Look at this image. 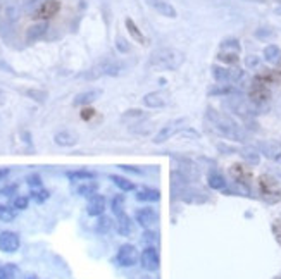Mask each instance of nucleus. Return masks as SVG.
<instances>
[{"instance_id": "f257e3e1", "label": "nucleus", "mask_w": 281, "mask_h": 279, "mask_svg": "<svg viewBox=\"0 0 281 279\" xmlns=\"http://www.w3.org/2000/svg\"><path fill=\"white\" fill-rule=\"evenodd\" d=\"M148 62H150L152 67H155L159 71H176L183 66L184 54L181 50H178V48L162 47L152 52Z\"/></svg>"}, {"instance_id": "f03ea898", "label": "nucleus", "mask_w": 281, "mask_h": 279, "mask_svg": "<svg viewBox=\"0 0 281 279\" xmlns=\"http://www.w3.org/2000/svg\"><path fill=\"white\" fill-rule=\"evenodd\" d=\"M207 117L212 123V128H214L219 135H223L224 138L233 140V141H243L245 140L243 129L240 128L230 116L214 111V109H207Z\"/></svg>"}, {"instance_id": "7ed1b4c3", "label": "nucleus", "mask_w": 281, "mask_h": 279, "mask_svg": "<svg viewBox=\"0 0 281 279\" xmlns=\"http://www.w3.org/2000/svg\"><path fill=\"white\" fill-rule=\"evenodd\" d=\"M259 184V192L262 200H266L267 204H278L281 200V188L278 184V181L269 174H262L257 181Z\"/></svg>"}, {"instance_id": "20e7f679", "label": "nucleus", "mask_w": 281, "mask_h": 279, "mask_svg": "<svg viewBox=\"0 0 281 279\" xmlns=\"http://www.w3.org/2000/svg\"><path fill=\"white\" fill-rule=\"evenodd\" d=\"M248 100L255 105L257 109H264L271 100V91H269L267 84L259 81V79H254L250 90H248Z\"/></svg>"}, {"instance_id": "39448f33", "label": "nucleus", "mask_w": 281, "mask_h": 279, "mask_svg": "<svg viewBox=\"0 0 281 279\" xmlns=\"http://www.w3.org/2000/svg\"><path fill=\"white\" fill-rule=\"evenodd\" d=\"M121 69H123L121 62H104V64H99V66L91 67L90 71L83 72L81 78L97 79L100 76H118L119 72H121Z\"/></svg>"}, {"instance_id": "423d86ee", "label": "nucleus", "mask_w": 281, "mask_h": 279, "mask_svg": "<svg viewBox=\"0 0 281 279\" xmlns=\"http://www.w3.org/2000/svg\"><path fill=\"white\" fill-rule=\"evenodd\" d=\"M140 260V253L133 245L124 243L118 250V264L121 267H133L136 262Z\"/></svg>"}, {"instance_id": "0eeeda50", "label": "nucleus", "mask_w": 281, "mask_h": 279, "mask_svg": "<svg viewBox=\"0 0 281 279\" xmlns=\"http://www.w3.org/2000/svg\"><path fill=\"white\" fill-rule=\"evenodd\" d=\"M184 123H186V119H176V121L167 123L166 126L160 128V131L154 136V143L160 145V143H164V141H167L169 138H172V136H174L176 133H178L179 129L183 128L181 124H184Z\"/></svg>"}, {"instance_id": "6e6552de", "label": "nucleus", "mask_w": 281, "mask_h": 279, "mask_svg": "<svg viewBox=\"0 0 281 279\" xmlns=\"http://www.w3.org/2000/svg\"><path fill=\"white\" fill-rule=\"evenodd\" d=\"M59 11H61V2H59V0H45V2H42V6L35 11L33 18L47 21V19H52L54 16H57Z\"/></svg>"}, {"instance_id": "1a4fd4ad", "label": "nucleus", "mask_w": 281, "mask_h": 279, "mask_svg": "<svg viewBox=\"0 0 281 279\" xmlns=\"http://www.w3.org/2000/svg\"><path fill=\"white\" fill-rule=\"evenodd\" d=\"M226 105L231 109L233 112H235V114H238L242 117H250L252 114H257V111H259V109L250 102V100L245 102L243 99H230L226 102Z\"/></svg>"}, {"instance_id": "9d476101", "label": "nucleus", "mask_w": 281, "mask_h": 279, "mask_svg": "<svg viewBox=\"0 0 281 279\" xmlns=\"http://www.w3.org/2000/svg\"><path fill=\"white\" fill-rule=\"evenodd\" d=\"M140 262H142V265L145 270L155 272L160 265V257H159L157 248H155V246H147V248L142 252V255H140Z\"/></svg>"}, {"instance_id": "9b49d317", "label": "nucleus", "mask_w": 281, "mask_h": 279, "mask_svg": "<svg viewBox=\"0 0 281 279\" xmlns=\"http://www.w3.org/2000/svg\"><path fill=\"white\" fill-rule=\"evenodd\" d=\"M212 76H214L216 81H219V83H235L243 76V71L214 66V67H212Z\"/></svg>"}, {"instance_id": "f8f14e48", "label": "nucleus", "mask_w": 281, "mask_h": 279, "mask_svg": "<svg viewBox=\"0 0 281 279\" xmlns=\"http://www.w3.org/2000/svg\"><path fill=\"white\" fill-rule=\"evenodd\" d=\"M19 245H21V241H19L18 233H14V231L0 233V250H2V252L14 253L19 250Z\"/></svg>"}, {"instance_id": "ddd939ff", "label": "nucleus", "mask_w": 281, "mask_h": 279, "mask_svg": "<svg viewBox=\"0 0 281 279\" xmlns=\"http://www.w3.org/2000/svg\"><path fill=\"white\" fill-rule=\"evenodd\" d=\"M135 219H136V222H138L140 226H142V228L150 229L152 226H154L155 222H157L159 216H157V212H155L154 209H150V207H143V209H138V210H136Z\"/></svg>"}, {"instance_id": "4468645a", "label": "nucleus", "mask_w": 281, "mask_h": 279, "mask_svg": "<svg viewBox=\"0 0 281 279\" xmlns=\"http://www.w3.org/2000/svg\"><path fill=\"white\" fill-rule=\"evenodd\" d=\"M230 176L236 181L238 184L248 186L252 181V172L248 167H245L243 164H233L230 167Z\"/></svg>"}, {"instance_id": "2eb2a0df", "label": "nucleus", "mask_w": 281, "mask_h": 279, "mask_svg": "<svg viewBox=\"0 0 281 279\" xmlns=\"http://www.w3.org/2000/svg\"><path fill=\"white\" fill-rule=\"evenodd\" d=\"M145 2L155 12H159L160 16H164V18H171V19L176 18V9L169 0H145Z\"/></svg>"}, {"instance_id": "dca6fc26", "label": "nucleus", "mask_w": 281, "mask_h": 279, "mask_svg": "<svg viewBox=\"0 0 281 279\" xmlns=\"http://www.w3.org/2000/svg\"><path fill=\"white\" fill-rule=\"evenodd\" d=\"M86 212H88V216H91V217H100L106 212V198L102 195H99V193L91 195L86 205Z\"/></svg>"}, {"instance_id": "f3484780", "label": "nucleus", "mask_w": 281, "mask_h": 279, "mask_svg": "<svg viewBox=\"0 0 281 279\" xmlns=\"http://www.w3.org/2000/svg\"><path fill=\"white\" fill-rule=\"evenodd\" d=\"M259 148L260 153H264L267 159L281 164V143H278V141H262L259 145Z\"/></svg>"}, {"instance_id": "a211bd4d", "label": "nucleus", "mask_w": 281, "mask_h": 279, "mask_svg": "<svg viewBox=\"0 0 281 279\" xmlns=\"http://www.w3.org/2000/svg\"><path fill=\"white\" fill-rule=\"evenodd\" d=\"M143 105L148 109H160L167 105V95L162 91H150L143 97Z\"/></svg>"}, {"instance_id": "6ab92c4d", "label": "nucleus", "mask_w": 281, "mask_h": 279, "mask_svg": "<svg viewBox=\"0 0 281 279\" xmlns=\"http://www.w3.org/2000/svg\"><path fill=\"white\" fill-rule=\"evenodd\" d=\"M54 141L59 147H74V145L78 143V136L71 131H59V133H55Z\"/></svg>"}, {"instance_id": "aec40b11", "label": "nucleus", "mask_w": 281, "mask_h": 279, "mask_svg": "<svg viewBox=\"0 0 281 279\" xmlns=\"http://www.w3.org/2000/svg\"><path fill=\"white\" fill-rule=\"evenodd\" d=\"M100 95H102V91L100 90H88V91H83V93H78V95L74 97V105H88L91 102H95V100L100 99Z\"/></svg>"}, {"instance_id": "412c9836", "label": "nucleus", "mask_w": 281, "mask_h": 279, "mask_svg": "<svg viewBox=\"0 0 281 279\" xmlns=\"http://www.w3.org/2000/svg\"><path fill=\"white\" fill-rule=\"evenodd\" d=\"M47 30H49L47 23L33 24V26L28 28V31H26V40H28V42H35V40H40L43 35L47 33Z\"/></svg>"}, {"instance_id": "4be33fe9", "label": "nucleus", "mask_w": 281, "mask_h": 279, "mask_svg": "<svg viewBox=\"0 0 281 279\" xmlns=\"http://www.w3.org/2000/svg\"><path fill=\"white\" fill-rule=\"evenodd\" d=\"M116 229H118V233L121 234V236H130L131 234V219L130 216H126L124 212H121L118 216V221H116Z\"/></svg>"}, {"instance_id": "5701e85b", "label": "nucleus", "mask_w": 281, "mask_h": 279, "mask_svg": "<svg viewBox=\"0 0 281 279\" xmlns=\"http://www.w3.org/2000/svg\"><path fill=\"white\" fill-rule=\"evenodd\" d=\"M136 200L140 202H159L160 192L155 188H142L136 192Z\"/></svg>"}, {"instance_id": "b1692460", "label": "nucleus", "mask_w": 281, "mask_h": 279, "mask_svg": "<svg viewBox=\"0 0 281 279\" xmlns=\"http://www.w3.org/2000/svg\"><path fill=\"white\" fill-rule=\"evenodd\" d=\"M255 79H259V81H262V83H276V84H281V67H276V69H272V71H264V72H260L259 76H257Z\"/></svg>"}, {"instance_id": "393cba45", "label": "nucleus", "mask_w": 281, "mask_h": 279, "mask_svg": "<svg viewBox=\"0 0 281 279\" xmlns=\"http://www.w3.org/2000/svg\"><path fill=\"white\" fill-rule=\"evenodd\" d=\"M124 24H126V30L130 31V35L133 36L135 42H138L140 45H145V36H143V33L140 31V28L136 26V23L133 21V19L128 18L126 21H124Z\"/></svg>"}, {"instance_id": "a878e982", "label": "nucleus", "mask_w": 281, "mask_h": 279, "mask_svg": "<svg viewBox=\"0 0 281 279\" xmlns=\"http://www.w3.org/2000/svg\"><path fill=\"white\" fill-rule=\"evenodd\" d=\"M264 59L271 64H279L281 62V50L276 45H267L264 48Z\"/></svg>"}, {"instance_id": "bb28decb", "label": "nucleus", "mask_w": 281, "mask_h": 279, "mask_svg": "<svg viewBox=\"0 0 281 279\" xmlns=\"http://www.w3.org/2000/svg\"><path fill=\"white\" fill-rule=\"evenodd\" d=\"M242 157L245 160H247L248 164L250 165H255V164H259V160H260V155H259V152L255 150V148H252V147H245L242 148Z\"/></svg>"}, {"instance_id": "cd10ccee", "label": "nucleus", "mask_w": 281, "mask_h": 279, "mask_svg": "<svg viewBox=\"0 0 281 279\" xmlns=\"http://www.w3.org/2000/svg\"><path fill=\"white\" fill-rule=\"evenodd\" d=\"M209 186H211L212 190H224L226 188V181H224V177L219 174V172H211L209 174Z\"/></svg>"}, {"instance_id": "c85d7f7f", "label": "nucleus", "mask_w": 281, "mask_h": 279, "mask_svg": "<svg viewBox=\"0 0 281 279\" xmlns=\"http://www.w3.org/2000/svg\"><path fill=\"white\" fill-rule=\"evenodd\" d=\"M111 179L114 181V184L118 186L119 190H123V192H131V190H135V184L131 183L130 179H126V177H123V176H116V174H112V176H111Z\"/></svg>"}, {"instance_id": "c756f323", "label": "nucleus", "mask_w": 281, "mask_h": 279, "mask_svg": "<svg viewBox=\"0 0 281 279\" xmlns=\"http://www.w3.org/2000/svg\"><path fill=\"white\" fill-rule=\"evenodd\" d=\"M16 219V209L9 205H0V221L2 222H13Z\"/></svg>"}, {"instance_id": "7c9ffc66", "label": "nucleus", "mask_w": 281, "mask_h": 279, "mask_svg": "<svg viewBox=\"0 0 281 279\" xmlns=\"http://www.w3.org/2000/svg\"><path fill=\"white\" fill-rule=\"evenodd\" d=\"M218 59L221 60V62H226V64H236L238 62V54L236 52H224L221 50Z\"/></svg>"}, {"instance_id": "2f4dec72", "label": "nucleus", "mask_w": 281, "mask_h": 279, "mask_svg": "<svg viewBox=\"0 0 281 279\" xmlns=\"http://www.w3.org/2000/svg\"><path fill=\"white\" fill-rule=\"evenodd\" d=\"M230 93H235V88L231 84H221L218 88H212L209 90V95L214 97V95H230Z\"/></svg>"}, {"instance_id": "473e14b6", "label": "nucleus", "mask_w": 281, "mask_h": 279, "mask_svg": "<svg viewBox=\"0 0 281 279\" xmlns=\"http://www.w3.org/2000/svg\"><path fill=\"white\" fill-rule=\"evenodd\" d=\"M49 197H50V193L47 192V190H43V188H37V190H33V192H31V198H33L35 202H38V204L45 202Z\"/></svg>"}, {"instance_id": "72a5a7b5", "label": "nucleus", "mask_w": 281, "mask_h": 279, "mask_svg": "<svg viewBox=\"0 0 281 279\" xmlns=\"http://www.w3.org/2000/svg\"><path fill=\"white\" fill-rule=\"evenodd\" d=\"M0 279H16L14 265H2L0 267Z\"/></svg>"}, {"instance_id": "f704fd0d", "label": "nucleus", "mask_w": 281, "mask_h": 279, "mask_svg": "<svg viewBox=\"0 0 281 279\" xmlns=\"http://www.w3.org/2000/svg\"><path fill=\"white\" fill-rule=\"evenodd\" d=\"M30 99H33V100H37V102H45L47 100V91H42V90H26L25 91Z\"/></svg>"}, {"instance_id": "c9c22d12", "label": "nucleus", "mask_w": 281, "mask_h": 279, "mask_svg": "<svg viewBox=\"0 0 281 279\" xmlns=\"http://www.w3.org/2000/svg\"><path fill=\"white\" fill-rule=\"evenodd\" d=\"M112 210H114L116 216H119L121 212H124V197L123 195L114 197V200H112Z\"/></svg>"}, {"instance_id": "e433bc0d", "label": "nucleus", "mask_w": 281, "mask_h": 279, "mask_svg": "<svg viewBox=\"0 0 281 279\" xmlns=\"http://www.w3.org/2000/svg\"><path fill=\"white\" fill-rule=\"evenodd\" d=\"M28 204H30V198H28V197H23V195H19V197H16V198H14L13 207H14L16 210H25V209H28Z\"/></svg>"}, {"instance_id": "4c0bfd02", "label": "nucleus", "mask_w": 281, "mask_h": 279, "mask_svg": "<svg viewBox=\"0 0 281 279\" xmlns=\"http://www.w3.org/2000/svg\"><path fill=\"white\" fill-rule=\"evenodd\" d=\"M221 50L224 52H236L238 54L240 52V45L236 40H226V42H223V45H221Z\"/></svg>"}, {"instance_id": "58836bf2", "label": "nucleus", "mask_w": 281, "mask_h": 279, "mask_svg": "<svg viewBox=\"0 0 281 279\" xmlns=\"http://www.w3.org/2000/svg\"><path fill=\"white\" fill-rule=\"evenodd\" d=\"M111 226H112V221L109 219V217H104V216H100V219L97 222V229H99V233H107L111 229Z\"/></svg>"}, {"instance_id": "ea45409f", "label": "nucleus", "mask_w": 281, "mask_h": 279, "mask_svg": "<svg viewBox=\"0 0 281 279\" xmlns=\"http://www.w3.org/2000/svg\"><path fill=\"white\" fill-rule=\"evenodd\" d=\"M69 177H73V179H93V172H88V171H76V172H69L67 174Z\"/></svg>"}, {"instance_id": "a19ab883", "label": "nucleus", "mask_w": 281, "mask_h": 279, "mask_svg": "<svg viewBox=\"0 0 281 279\" xmlns=\"http://www.w3.org/2000/svg\"><path fill=\"white\" fill-rule=\"evenodd\" d=\"M272 234H274L276 241L281 245V219H276L272 222Z\"/></svg>"}, {"instance_id": "79ce46f5", "label": "nucleus", "mask_w": 281, "mask_h": 279, "mask_svg": "<svg viewBox=\"0 0 281 279\" xmlns=\"http://www.w3.org/2000/svg\"><path fill=\"white\" fill-rule=\"evenodd\" d=\"M78 192L81 193V195H95V184H91V183H88L85 186H81V188H78Z\"/></svg>"}, {"instance_id": "37998d69", "label": "nucleus", "mask_w": 281, "mask_h": 279, "mask_svg": "<svg viewBox=\"0 0 281 279\" xmlns=\"http://www.w3.org/2000/svg\"><path fill=\"white\" fill-rule=\"evenodd\" d=\"M28 184L31 186V188H42V181H40V176L37 174H33V176H30L28 177Z\"/></svg>"}, {"instance_id": "c03bdc74", "label": "nucleus", "mask_w": 281, "mask_h": 279, "mask_svg": "<svg viewBox=\"0 0 281 279\" xmlns=\"http://www.w3.org/2000/svg\"><path fill=\"white\" fill-rule=\"evenodd\" d=\"M143 241H148V243H155L157 241V234H155L154 231H145L143 233Z\"/></svg>"}, {"instance_id": "a18cd8bd", "label": "nucleus", "mask_w": 281, "mask_h": 279, "mask_svg": "<svg viewBox=\"0 0 281 279\" xmlns=\"http://www.w3.org/2000/svg\"><path fill=\"white\" fill-rule=\"evenodd\" d=\"M116 47H118L119 52H128V50H130V47H128V43H126V40H124V38L116 40Z\"/></svg>"}, {"instance_id": "49530a36", "label": "nucleus", "mask_w": 281, "mask_h": 279, "mask_svg": "<svg viewBox=\"0 0 281 279\" xmlns=\"http://www.w3.org/2000/svg\"><path fill=\"white\" fill-rule=\"evenodd\" d=\"M143 116H145V114H143L140 109H133V111H128L123 117H124V119H128V117H143Z\"/></svg>"}, {"instance_id": "de8ad7c7", "label": "nucleus", "mask_w": 281, "mask_h": 279, "mask_svg": "<svg viewBox=\"0 0 281 279\" xmlns=\"http://www.w3.org/2000/svg\"><path fill=\"white\" fill-rule=\"evenodd\" d=\"M93 114H95L93 109H83L81 117H83V119H85V121H88V119H91V117H93Z\"/></svg>"}, {"instance_id": "09e8293b", "label": "nucleus", "mask_w": 281, "mask_h": 279, "mask_svg": "<svg viewBox=\"0 0 281 279\" xmlns=\"http://www.w3.org/2000/svg\"><path fill=\"white\" fill-rule=\"evenodd\" d=\"M247 66H248V67L259 66V59H257L255 55H250V57H247Z\"/></svg>"}, {"instance_id": "8fccbe9b", "label": "nucleus", "mask_w": 281, "mask_h": 279, "mask_svg": "<svg viewBox=\"0 0 281 279\" xmlns=\"http://www.w3.org/2000/svg\"><path fill=\"white\" fill-rule=\"evenodd\" d=\"M7 176H9V169H0V181L6 179Z\"/></svg>"}, {"instance_id": "3c124183", "label": "nucleus", "mask_w": 281, "mask_h": 279, "mask_svg": "<svg viewBox=\"0 0 281 279\" xmlns=\"http://www.w3.org/2000/svg\"><path fill=\"white\" fill-rule=\"evenodd\" d=\"M23 279H38L37 276H35V274H26V276L25 277H23Z\"/></svg>"}, {"instance_id": "603ef678", "label": "nucleus", "mask_w": 281, "mask_h": 279, "mask_svg": "<svg viewBox=\"0 0 281 279\" xmlns=\"http://www.w3.org/2000/svg\"><path fill=\"white\" fill-rule=\"evenodd\" d=\"M274 279H281V277H274Z\"/></svg>"}]
</instances>
